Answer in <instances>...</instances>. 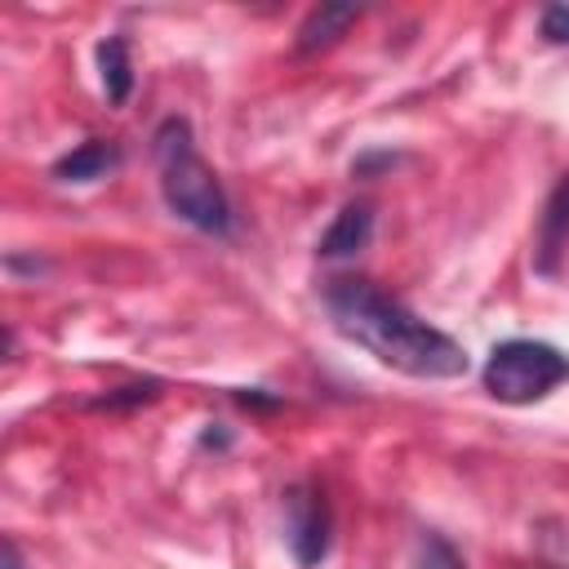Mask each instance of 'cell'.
<instances>
[{"label": "cell", "mask_w": 569, "mask_h": 569, "mask_svg": "<svg viewBox=\"0 0 569 569\" xmlns=\"http://www.w3.org/2000/svg\"><path fill=\"white\" fill-rule=\"evenodd\" d=\"M542 36L556 44H569V4H551L542 13Z\"/></svg>", "instance_id": "obj_12"}, {"label": "cell", "mask_w": 569, "mask_h": 569, "mask_svg": "<svg viewBox=\"0 0 569 569\" xmlns=\"http://www.w3.org/2000/svg\"><path fill=\"white\" fill-rule=\"evenodd\" d=\"M116 164H120V151L111 142H102V138H89V142H80L76 151H67L53 164V178L58 182H93V178H107Z\"/></svg>", "instance_id": "obj_6"}, {"label": "cell", "mask_w": 569, "mask_h": 569, "mask_svg": "<svg viewBox=\"0 0 569 569\" xmlns=\"http://www.w3.org/2000/svg\"><path fill=\"white\" fill-rule=\"evenodd\" d=\"M356 18H360L356 4H320V9H311V13L302 18V27H298V49H302V53H316V49L333 44Z\"/></svg>", "instance_id": "obj_7"}, {"label": "cell", "mask_w": 569, "mask_h": 569, "mask_svg": "<svg viewBox=\"0 0 569 569\" xmlns=\"http://www.w3.org/2000/svg\"><path fill=\"white\" fill-rule=\"evenodd\" d=\"M569 240V178L551 191L547 213H542V231H538V271H556V253Z\"/></svg>", "instance_id": "obj_8"}, {"label": "cell", "mask_w": 569, "mask_h": 569, "mask_svg": "<svg viewBox=\"0 0 569 569\" xmlns=\"http://www.w3.org/2000/svg\"><path fill=\"white\" fill-rule=\"evenodd\" d=\"M418 569H467V560L453 551V542H449V538L427 533V538L418 542Z\"/></svg>", "instance_id": "obj_10"}, {"label": "cell", "mask_w": 569, "mask_h": 569, "mask_svg": "<svg viewBox=\"0 0 569 569\" xmlns=\"http://www.w3.org/2000/svg\"><path fill=\"white\" fill-rule=\"evenodd\" d=\"M4 569H22V556H18L13 538H4Z\"/></svg>", "instance_id": "obj_13"}, {"label": "cell", "mask_w": 569, "mask_h": 569, "mask_svg": "<svg viewBox=\"0 0 569 569\" xmlns=\"http://www.w3.org/2000/svg\"><path fill=\"white\" fill-rule=\"evenodd\" d=\"M151 151H156V169H160V191L169 200V209L209 231V236H222L231 227V204H227V191L218 182V173L200 160L196 142H191V124L182 116H169L156 138H151Z\"/></svg>", "instance_id": "obj_2"}, {"label": "cell", "mask_w": 569, "mask_h": 569, "mask_svg": "<svg viewBox=\"0 0 569 569\" xmlns=\"http://www.w3.org/2000/svg\"><path fill=\"white\" fill-rule=\"evenodd\" d=\"M325 311L342 338L409 378H458L471 365L449 333L413 316L405 302L387 298L373 280H329Z\"/></svg>", "instance_id": "obj_1"}, {"label": "cell", "mask_w": 569, "mask_h": 569, "mask_svg": "<svg viewBox=\"0 0 569 569\" xmlns=\"http://www.w3.org/2000/svg\"><path fill=\"white\" fill-rule=\"evenodd\" d=\"M284 533H289V551L302 569H316L329 556L333 520H329V502L316 485H293L284 493Z\"/></svg>", "instance_id": "obj_4"}, {"label": "cell", "mask_w": 569, "mask_h": 569, "mask_svg": "<svg viewBox=\"0 0 569 569\" xmlns=\"http://www.w3.org/2000/svg\"><path fill=\"white\" fill-rule=\"evenodd\" d=\"M160 382H133V387H120V391H107L102 400H93L98 409H120V405H142V400H156Z\"/></svg>", "instance_id": "obj_11"}, {"label": "cell", "mask_w": 569, "mask_h": 569, "mask_svg": "<svg viewBox=\"0 0 569 569\" xmlns=\"http://www.w3.org/2000/svg\"><path fill=\"white\" fill-rule=\"evenodd\" d=\"M369 236H373V213H369V204H347V209L329 222V231L320 236L316 253H320V258H351V253H360V249L369 244Z\"/></svg>", "instance_id": "obj_5"}, {"label": "cell", "mask_w": 569, "mask_h": 569, "mask_svg": "<svg viewBox=\"0 0 569 569\" xmlns=\"http://www.w3.org/2000/svg\"><path fill=\"white\" fill-rule=\"evenodd\" d=\"M569 378V356L538 338H507L485 360V387L502 405H533Z\"/></svg>", "instance_id": "obj_3"}, {"label": "cell", "mask_w": 569, "mask_h": 569, "mask_svg": "<svg viewBox=\"0 0 569 569\" xmlns=\"http://www.w3.org/2000/svg\"><path fill=\"white\" fill-rule=\"evenodd\" d=\"M98 76H102V89H107V102H124L129 89H133V62H129V44L120 36H107L98 44Z\"/></svg>", "instance_id": "obj_9"}]
</instances>
